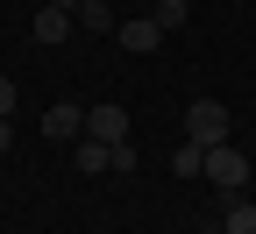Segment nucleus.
<instances>
[{
  "label": "nucleus",
  "mask_w": 256,
  "mask_h": 234,
  "mask_svg": "<svg viewBox=\"0 0 256 234\" xmlns=\"http://www.w3.org/2000/svg\"><path fill=\"white\" fill-rule=\"evenodd\" d=\"M156 28H164V36H171V28H185V0H156V14H150Z\"/></svg>",
  "instance_id": "10"
},
{
  "label": "nucleus",
  "mask_w": 256,
  "mask_h": 234,
  "mask_svg": "<svg viewBox=\"0 0 256 234\" xmlns=\"http://www.w3.org/2000/svg\"><path fill=\"white\" fill-rule=\"evenodd\" d=\"M121 43H128V50H156V43H164V28H156L150 14H142V21H121Z\"/></svg>",
  "instance_id": "6"
},
{
  "label": "nucleus",
  "mask_w": 256,
  "mask_h": 234,
  "mask_svg": "<svg viewBox=\"0 0 256 234\" xmlns=\"http://www.w3.org/2000/svg\"><path fill=\"white\" fill-rule=\"evenodd\" d=\"M78 21L86 28H114V7H107V0H78Z\"/></svg>",
  "instance_id": "11"
},
{
  "label": "nucleus",
  "mask_w": 256,
  "mask_h": 234,
  "mask_svg": "<svg viewBox=\"0 0 256 234\" xmlns=\"http://www.w3.org/2000/svg\"><path fill=\"white\" fill-rule=\"evenodd\" d=\"M0 114H14V78H0Z\"/></svg>",
  "instance_id": "12"
},
{
  "label": "nucleus",
  "mask_w": 256,
  "mask_h": 234,
  "mask_svg": "<svg viewBox=\"0 0 256 234\" xmlns=\"http://www.w3.org/2000/svg\"><path fill=\"white\" fill-rule=\"evenodd\" d=\"M78 171H92V178H100V171H114V142H78Z\"/></svg>",
  "instance_id": "7"
},
{
  "label": "nucleus",
  "mask_w": 256,
  "mask_h": 234,
  "mask_svg": "<svg viewBox=\"0 0 256 234\" xmlns=\"http://www.w3.org/2000/svg\"><path fill=\"white\" fill-rule=\"evenodd\" d=\"M220 234H256V206L235 192V206H228V220H220Z\"/></svg>",
  "instance_id": "8"
},
{
  "label": "nucleus",
  "mask_w": 256,
  "mask_h": 234,
  "mask_svg": "<svg viewBox=\"0 0 256 234\" xmlns=\"http://www.w3.org/2000/svg\"><path fill=\"white\" fill-rule=\"evenodd\" d=\"M43 135H50V142L86 135V107H50V114H43Z\"/></svg>",
  "instance_id": "4"
},
{
  "label": "nucleus",
  "mask_w": 256,
  "mask_h": 234,
  "mask_svg": "<svg viewBox=\"0 0 256 234\" xmlns=\"http://www.w3.org/2000/svg\"><path fill=\"white\" fill-rule=\"evenodd\" d=\"M86 135L92 142H128V114L121 107H86Z\"/></svg>",
  "instance_id": "3"
},
{
  "label": "nucleus",
  "mask_w": 256,
  "mask_h": 234,
  "mask_svg": "<svg viewBox=\"0 0 256 234\" xmlns=\"http://www.w3.org/2000/svg\"><path fill=\"white\" fill-rule=\"evenodd\" d=\"M200 178H214L220 192H242V185H249V156H242L235 142H214V149H206V171H200Z\"/></svg>",
  "instance_id": "2"
},
{
  "label": "nucleus",
  "mask_w": 256,
  "mask_h": 234,
  "mask_svg": "<svg viewBox=\"0 0 256 234\" xmlns=\"http://www.w3.org/2000/svg\"><path fill=\"white\" fill-rule=\"evenodd\" d=\"M50 7H72V14H78V0H50Z\"/></svg>",
  "instance_id": "14"
},
{
  "label": "nucleus",
  "mask_w": 256,
  "mask_h": 234,
  "mask_svg": "<svg viewBox=\"0 0 256 234\" xmlns=\"http://www.w3.org/2000/svg\"><path fill=\"white\" fill-rule=\"evenodd\" d=\"M185 142H200V149L228 142V107H220V99H192L185 107Z\"/></svg>",
  "instance_id": "1"
},
{
  "label": "nucleus",
  "mask_w": 256,
  "mask_h": 234,
  "mask_svg": "<svg viewBox=\"0 0 256 234\" xmlns=\"http://www.w3.org/2000/svg\"><path fill=\"white\" fill-rule=\"evenodd\" d=\"M28 36H36V43H64V36H72V7H43L36 21H28Z\"/></svg>",
  "instance_id": "5"
},
{
  "label": "nucleus",
  "mask_w": 256,
  "mask_h": 234,
  "mask_svg": "<svg viewBox=\"0 0 256 234\" xmlns=\"http://www.w3.org/2000/svg\"><path fill=\"white\" fill-rule=\"evenodd\" d=\"M8 142H14V128H8V114H0V149H8Z\"/></svg>",
  "instance_id": "13"
},
{
  "label": "nucleus",
  "mask_w": 256,
  "mask_h": 234,
  "mask_svg": "<svg viewBox=\"0 0 256 234\" xmlns=\"http://www.w3.org/2000/svg\"><path fill=\"white\" fill-rule=\"evenodd\" d=\"M171 171L200 178V171H206V149H200V142H178V149H171Z\"/></svg>",
  "instance_id": "9"
}]
</instances>
